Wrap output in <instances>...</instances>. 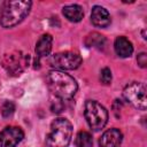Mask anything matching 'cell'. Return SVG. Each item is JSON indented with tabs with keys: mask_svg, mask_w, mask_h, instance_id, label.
I'll use <instances>...</instances> for the list:
<instances>
[{
	"mask_svg": "<svg viewBox=\"0 0 147 147\" xmlns=\"http://www.w3.org/2000/svg\"><path fill=\"white\" fill-rule=\"evenodd\" d=\"M5 2L6 1H0V10L2 11V9H3V6H5Z\"/></svg>",
	"mask_w": 147,
	"mask_h": 147,
	"instance_id": "ffe728a7",
	"label": "cell"
},
{
	"mask_svg": "<svg viewBox=\"0 0 147 147\" xmlns=\"http://www.w3.org/2000/svg\"><path fill=\"white\" fill-rule=\"evenodd\" d=\"M62 13L64 15V17L74 23L80 22L82 18L84 17V10L82 8V6L79 5H68L64 6L62 9Z\"/></svg>",
	"mask_w": 147,
	"mask_h": 147,
	"instance_id": "4fadbf2b",
	"label": "cell"
},
{
	"mask_svg": "<svg viewBox=\"0 0 147 147\" xmlns=\"http://www.w3.org/2000/svg\"><path fill=\"white\" fill-rule=\"evenodd\" d=\"M137 62H138V64L141 67V68H146V65H147V55H146V53H140V54H138V56H137Z\"/></svg>",
	"mask_w": 147,
	"mask_h": 147,
	"instance_id": "ac0fdd59",
	"label": "cell"
},
{
	"mask_svg": "<svg viewBox=\"0 0 147 147\" xmlns=\"http://www.w3.org/2000/svg\"><path fill=\"white\" fill-rule=\"evenodd\" d=\"M114 48H115V52L118 56L121 57H130L133 53V46H132V42L121 36V37H117L115 39V42H114Z\"/></svg>",
	"mask_w": 147,
	"mask_h": 147,
	"instance_id": "8fae6325",
	"label": "cell"
},
{
	"mask_svg": "<svg viewBox=\"0 0 147 147\" xmlns=\"http://www.w3.org/2000/svg\"><path fill=\"white\" fill-rule=\"evenodd\" d=\"M91 21L98 28H107L110 24L111 18H110V14L105 7L94 6L91 13Z\"/></svg>",
	"mask_w": 147,
	"mask_h": 147,
	"instance_id": "30bf717a",
	"label": "cell"
},
{
	"mask_svg": "<svg viewBox=\"0 0 147 147\" xmlns=\"http://www.w3.org/2000/svg\"><path fill=\"white\" fill-rule=\"evenodd\" d=\"M32 2L29 0L6 1L0 15V24L2 28H13L21 23L30 13Z\"/></svg>",
	"mask_w": 147,
	"mask_h": 147,
	"instance_id": "7a4b0ae2",
	"label": "cell"
},
{
	"mask_svg": "<svg viewBox=\"0 0 147 147\" xmlns=\"http://www.w3.org/2000/svg\"><path fill=\"white\" fill-rule=\"evenodd\" d=\"M24 138V132L18 126H7L0 133V147H16Z\"/></svg>",
	"mask_w": 147,
	"mask_h": 147,
	"instance_id": "ba28073f",
	"label": "cell"
},
{
	"mask_svg": "<svg viewBox=\"0 0 147 147\" xmlns=\"http://www.w3.org/2000/svg\"><path fill=\"white\" fill-rule=\"evenodd\" d=\"M105 44H106L105 37L96 33V32H93V33L88 34L87 38H86V45L88 47H94V48L101 49V48H103Z\"/></svg>",
	"mask_w": 147,
	"mask_h": 147,
	"instance_id": "5bb4252c",
	"label": "cell"
},
{
	"mask_svg": "<svg viewBox=\"0 0 147 147\" xmlns=\"http://www.w3.org/2000/svg\"><path fill=\"white\" fill-rule=\"evenodd\" d=\"M52 44H53V38L48 33H45L39 38V40L37 41V45H36V54H37L38 60L49 55V53L52 51Z\"/></svg>",
	"mask_w": 147,
	"mask_h": 147,
	"instance_id": "7c38bea8",
	"label": "cell"
},
{
	"mask_svg": "<svg viewBox=\"0 0 147 147\" xmlns=\"http://www.w3.org/2000/svg\"><path fill=\"white\" fill-rule=\"evenodd\" d=\"M47 84L52 93L61 100L71 99L78 90L75 78L61 70H51L47 75Z\"/></svg>",
	"mask_w": 147,
	"mask_h": 147,
	"instance_id": "6da1fadb",
	"label": "cell"
},
{
	"mask_svg": "<svg viewBox=\"0 0 147 147\" xmlns=\"http://www.w3.org/2000/svg\"><path fill=\"white\" fill-rule=\"evenodd\" d=\"M84 115L88 126L93 131L101 130L108 122L107 109L95 100H87L85 102Z\"/></svg>",
	"mask_w": 147,
	"mask_h": 147,
	"instance_id": "277c9868",
	"label": "cell"
},
{
	"mask_svg": "<svg viewBox=\"0 0 147 147\" xmlns=\"http://www.w3.org/2000/svg\"><path fill=\"white\" fill-rule=\"evenodd\" d=\"M100 79L105 85H109L111 83L113 76H111V70L109 68H103L101 70V75H100Z\"/></svg>",
	"mask_w": 147,
	"mask_h": 147,
	"instance_id": "e0dca14e",
	"label": "cell"
},
{
	"mask_svg": "<svg viewBox=\"0 0 147 147\" xmlns=\"http://www.w3.org/2000/svg\"><path fill=\"white\" fill-rule=\"evenodd\" d=\"M123 140V134L118 129L107 130L100 138V147H121Z\"/></svg>",
	"mask_w": 147,
	"mask_h": 147,
	"instance_id": "9c48e42d",
	"label": "cell"
},
{
	"mask_svg": "<svg viewBox=\"0 0 147 147\" xmlns=\"http://www.w3.org/2000/svg\"><path fill=\"white\" fill-rule=\"evenodd\" d=\"M83 60L79 54L74 53V52H61L54 54L49 64L56 69L61 70H74L77 69L82 64Z\"/></svg>",
	"mask_w": 147,
	"mask_h": 147,
	"instance_id": "52a82bcc",
	"label": "cell"
},
{
	"mask_svg": "<svg viewBox=\"0 0 147 147\" xmlns=\"http://www.w3.org/2000/svg\"><path fill=\"white\" fill-rule=\"evenodd\" d=\"M124 99L131 103L134 108L145 110L147 107L146 99V85L140 82H132L125 86L123 90Z\"/></svg>",
	"mask_w": 147,
	"mask_h": 147,
	"instance_id": "8992f818",
	"label": "cell"
},
{
	"mask_svg": "<svg viewBox=\"0 0 147 147\" xmlns=\"http://www.w3.org/2000/svg\"><path fill=\"white\" fill-rule=\"evenodd\" d=\"M30 56L18 51L6 53L2 57V67L10 76H18L29 65Z\"/></svg>",
	"mask_w": 147,
	"mask_h": 147,
	"instance_id": "5b68a950",
	"label": "cell"
},
{
	"mask_svg": "<svg viewBox=\"0 0 147 147\" xmlns=\"http://www.w3.org/2000/svg\"><path fill=\"white\" fill-rule=\"evenodd\" d=\"M72 137V124L63 117L55 118L51 124V130L46 136L48 147H68Z\"/></svg>",
	"mask_w": 147,
	"mask_h": 147,
	"instance_id": "3957f363",
	"label": "cell"
},
{
	"mask_svg": "<svg viewBox=\"0 0 147 147\" xmlns=\"http://www.w3.org/2000/svg\"><path fill=\"white\" fill-rule=\"evenodd\" d=\"M15 111V105L11 101H5L1 106V115L5 118L10 117Z\"/></svg>",
	"mask_w": 147,
	"mask_h": 147,
	"instance_id": "2e32d148",
	"label": "cell"
},
{
	"mask_svg": "<svg viewBox=\"0 0 147 147\" xmlns=\"http://www.w3.org/2000/svg\"><path fill=\"white\" fill-rule=\"evenodd\" d=\"M52 109H53L54 113H60V111H62V109H63V105H62L61 102H57V105H56L55 107H52Z\"/></svg>",
	"mask_w": 147,
	"mask_h": 147,
	"instance_id": "d6986e66",
	"label": "cell"
},
{
	"mask_svg": "<svg viewBox=\"0 0 147 147\" xmlns=\"http://www.w3.org/2000/svg\"><path fill=\"white\" fill-rule=\"evenodd\" d=\"M75 144H76V147H92L93 139L91 133L87 131H79L76 136Z\"/></svg>",
	"mask_w": 147,
	"mask_h": 147,
	"instance_id": "9a60e30c",
	"label": "cell"
}]
</instances>
